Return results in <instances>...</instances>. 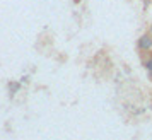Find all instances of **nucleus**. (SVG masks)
<instances>
[{
	"label": "nucleus",
	"instance_id": "1",
	"mask_svg": "<svg viewBox=\"0 0 152 140\" xmlns=\"http://www.w3.org/2000/svg\"><path fill=\"white\" fill-rule=\"evenodd\" d=\"M137 48L140 53H149V51H152V34L151 33H145V34H142L138 38Z\"/></svg>",
	"mask_w": 152,
	"mask_h": 140
},
{
	"label": "nucleus",
	"instance_id": "2",
	"mask_svg": "<svg viewBox=\"0 0 152 140\" xmlns=\"http://www.w3.org/2000/svg\"><path fill=\"white\" fill-rule=\"evenodd\" d=\"M9 92H10V96H14V94H17V92L21 91V82H15V80H12V82H9Z\"/></svg>",
	"mask_w": 152,
	"mask_h": 140
},
{
	"label": "nucleus",
	"instance_id": "3",
	"mask_svg": "<svg viewBox=\"0 0 152 140\" xmlns=\"http://www.w3.org/2000/svg\"><path fill=\"white\" fill-rule=\"evenodd\" d=\"M142 67H144V69L147 70V72H151V70H152V55L142 60Z\"/></svg>",
	"mask_w": 152,
	"mask_h": 140
},
{
	"label": "nucleus",
	"instance_id": "4",
	"mask_svg": "<svg viewBox=\"0 0 152 140\" xmlns=\"http://www.w3.org/2000/svg\"><path fill=\"white\" fill-rule=\"evenodd\" d=\"M29 82V75H22L21 77V84H28Z\"/></svg>",
	"mask_w": 152,
	"mask_h": 140
},
{
	"label": "nucleus",
	"instance_id": "5",
	"mask_svg": "<svg viewBox=\"0 0 152 140\" xmlns=\"http://www.w3.org/2000/svg\"><path fill=\"white\" fill-rule=\"evenodd\" d=\"M147 74H149V80H152V70L151 72H147Z\"/></svg>",
	"mask_w": 152,
	"mask_h": 140
},
{
	"label": "nucleus",
	"instance_id": "6",
	"mask_svg": "<svg viewBox=\"0 0 152 140\" xmlns=\"http://www.w3.org/2000/svg\"><path fill=\"white\" fill-rule=\"evenodd\" d=\"M149 33H151V34H152V26H151V31H149Z\"/></svg>",
	"mask_w": 152,
	"mask_h": 140
}]
</instances>
